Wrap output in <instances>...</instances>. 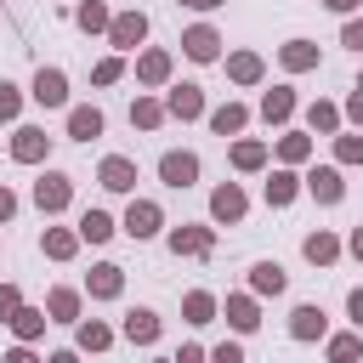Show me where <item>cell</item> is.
I'll return each instance as SVG.
<instances>
[{"label":"cell","mask_w":363,"mask_h":363,"mask_svg":"<svg viewBox=\"0 0 363 363\" xmlns=\"http://www.w3.org/2000/svg\"><path fill=\"white\" fill-rule=\"evenodd\" d=\"M216 318H221V301H216L210 289H187V295H182V323L204 329V323H216Z\"/></svg>","instance_id":"31"},{"label":"cell","mask_w":363,"mask_h":363,"mask_svg":"<svg viewBox=\"0 0 363 363\" xmlns=\"http://www.w3.org/2000/svg\"><path fill=\"white\" fill-rule=\"evenodd\" d=\"M318 62H323L318 40H301V34H295V40H284V45H278V68H284V74H312Z\"/></svg>","instance_id":"19"},{"label":"cell","mask_w":363,"mask_h":363,"mask_svg":"<svg viewBox=\"0 0 363 363\" xmlns=\"http://www.w3.org/2000/svg\"><path fill=\"white\" fill-rule=\"evenodd\" d=\"M272 159H278L284 170H301V164H312V130H284V136L272 142Z\"/></svg>","instance_id":"27"},{"label":"cell","mask_w":363,"mask_h":363,"mask_svg":"<svg viewBox=\"0 0 363 363\" xmlns=\"http://www.w3.org/2000/svg\"><path fill=\"white\" fill-rule=\"evenodd\" d=\"M147 11L142 6H130V11H113V23H108V45L119 51V57H130V51H142V40H147Z\"/></svg>","instance_id":"4"},{"label":"cell","mask_w":363,"mask_h":363,"mask_svg":"<svg viewBox=\"0 0 363 363\" xmlns=\"http://www.w3.org/2000/svg\"><path fill=\"white\" fill-rule=\"evenodd\" d=\"M28 199H34V210L51 221V216H62V210L74 204V176H68V170H40V182H34Z\"/></svg>","instance_id":"1"},{"label":"cell","mask_w":363,"mask_h":363,"mask_svg":"<svg viewBox=\"0 0 363 363\" xmlns=\"http://www.w3.org/2000/svg\"><path fill=\"white\" fill-rule=\"evenodd\" d=\"M244 216H250V193L238 182H216L210 187V221L216 227H238Z\"/></svg>","instance_id":"8"},{"label":"cell","mask_w":363,"mask_h":363,"mask_svg":"<svg viewBox=\"0 0 363 363\" xmlns=\"http://www.w3.org/2000/svg\"><path fill=\"white\" fill-rule=\"evenodd\" d=\"M40 255L45 261H74L79 255V233L74 227H45L40 233Z\"/></svg>","instance_id":"33"},{"label":"cell","mask_w":363,"mask_h":363,"mask_svg":"<svg viewBox=\"0 0 363 363\" xmlns=\"http://www.w3.org/2000/svg\"><path fill=\"white\" fill-rule=\"evenodd\" d=\"M210 363H244V340L233 335V340H221V346H210Z\"/></svg>","instance_id":"44"},{"label":"cell","mask_w":363,"mask_h":363,"mask_svg":"<svg viewBox=\"0 0 363 363\" xmlns=\"http://www.w3.org/2000/svg\"><path fill=\"white\" fill-rule=\"evenodd\" d=\"M340 45H346V51H357V57H363V11H357V17H346V23H340Z\"/></svg>","instance_id":"42"},{"label":"cell","mask_w":363,"mask_h":363,"mask_svg":"<svg viewBox=\"0 0 363 363\" xmlns=\"http://www.w3.org/2000/svg\"><path fill=\"white\" fill-rule=\"evenodd\" d=\"M170 113H164V96H153V91H136V102H130V125L136 130H159Z\"/></svg>","instance_id":"34"},{"label":"cell","mask_w":363,"mask_h":363,"mask_svg":"<svg viewBox=\"0 0 363 363\" xmlns=\"http://www.w3.org/2000/svg\"><path fill=\"white\" fill-rule=\"evenodd\" d=\"M261 199L272 204V210H289L295 199H301V170H267V182H261Z\"/></svg>","instance_id":"21"},{"label":"cell","mask_w":363,"mask_h":363,"mask_svg":"<svg viewBox=\"0 0 363 363\" xmlns=\"http://www.w3.org/2000/svg\"><path fill=\"white\" fill-rule=\"evenodd\" d=\"M199 153L193 147H170V153H159V182L170 187V193H187L193 182H199Z\"/></svg>","instance_id":"7"},{"label":"cell","mask_w":363,"mask_h":363,"mask_svg":"<svg viewBox=\"0 0 363 363\" xmlns=\"http://www.w3.org/2000/svg\"><path fill=\"white\" fill-rule=\"evenodd\" d=\"M45 323H51V318H45V306H28V301H23V306L11 312V323H6V329L17 335V346H34V340L45 335Z\"/></svg>","instance_id":"32"},{"label":"cell","mask_w":363,"mask_h":363,"mask_svg":"<svg viewBox=\"0 0 363 363\" xmlns=\"http://www.w3.org/2000/svg\"><path fill=\"white\" fill-rule=\"evenodd\" d=\"M119 233H125V238H136V244L159 238V233H164V204H159V199H130V204H125V216H119Z\"/></svg>","instance_id":"2"},{"label":"cell","mask_w":363,"mask_h":363,"mask_svg":"<svg viewBox=\"0 0 363 363\" xmlns=\"http://www.w3.org/2000/svg\"><path fill=\"white\" fill-rule=\"evenodd\" d=\"M204 119H210L216 136H244V130H250V102H233V96H227V102H216Z\"/></svg>","instance_id":"25"},{"label":"cell","mask_w":363,"mask_h":363,"mask_svg":"<svg viewBox=\"0 0 363 363\" xmlns=\"http://www.w3.org/2000/svg\"><path fill=\"white\" fill-rule=\"evenodd\" d=\"M74 233H79V244H108V238L119 233V221H113L108 210H96V204H91V210L79 216V227H74Z\"/></svg>","instance_id":"35"},{"label":"cell","mask_w":363,"mask_h":363,"mask_svg":"<svg viewBox=\"0 0 363 363\" xmlns=\"http://www.w3.org/2000/svg\"><path fill=\"white\" fill-rule=\"evenodd\" d=\"M79 289H85L91 301H119V295H125V267H119V261H96Z\"/></svg>","instance_id":"14"},{"label":"cell","mask_w":363,"mask_h":363,"mask_svg":"<svg viewBox=\"0 0 363 363\" xmlns=\"http://www.w3.org/2000/svg\"><path fill=\"white\" fill-rule=\"evenodd\" d=\"M301 193H306V199H318L323 210H329V204H340V199H346V176H340V164H312V170L301 176Z\"/></svg>","instance_id":"10"},{"label":"cell","mask_w":363,"mask_h":363,"mask_svg":"<svg viewBox=\"0 0 363 363\" xmlns=\"http://www.w3.org/2000/svg\"><path fill=\"white\" fill-rule=\"evenodd\" d=\"M28 96H34L40 108H62V113L74 108V102H68V74H62L57 62H40V68H34V79H28Z\"/></svg>","instance_id":"5"},{"label":"cell","mask_w":363,"mask_h":363,"mask_svg":"<svg viewBox=\"0 0 363 363\" xmlns=\"http://www.w3.org/2000/svg\"><path fill=\"white\" fill-rule=\"evenodd\" d=\"M96 182H102L108 193H125V199H136V159H125V153H108V159L96 164Z\"/></svg>","instance_id":"18"},{"label":"cell","mask_w":363,"mask_h":363,"mask_svg":"<svg viewBox=\"0 0 363 363\" xmlns=\"http://www.w3.org/2000/svg\"><path fill=\"white\" fill-rule=\"evenodd\" d=\"M164 113H170V119H182V125L204 119V113H210V102H204V85H193V79H182V85H164Z\"/></svg>","instance_id":"9"},{"label":"cell","mask_w":363,"mask_h":363,"mask_svg":"<svg viewBox=\"0 0 363 363\" xmlns=\"http://www.w3.org/2000/svg\"><path fill=\"white\" fill-rule=\"evenodd\" d=\"M23 306V289L11 284V278H0V323H11V312Z\"/></svg>","instance_id":"41"},{"label":"cell","mask_w":363,"mask_h":363,"mask_svg":"<svg viewBox=\"0 0 363 363\" xmlns=\"http://www.w3.org/2000/svg\"><path fill=\"white\" fill-rule=\"evenodd\" d=\"M227 159H233V170H238V176H255V170H267V159H272V142H261V136H233Z\"/></svg>","instance_id":"17"},{"label":"cell","mask_w":363,"mask_h":363,"mask_svg":"<svg viewBox=\"0 0 363 363\" xmlns=\"http://www.w3.org/2000/svg\"><path fill=\"white\" fill-rule=\"evenodd\" d=\"M170 74H176V62H170V51H164V45H142V51H136V85L164 91V85H170Z\"/></svg>","instance_id":"13"},{"label":"cell","mask_w":363,"mask_h":363,"mask_svg":"<svg viewBox=\"0 0 363 363\" xmlns=\"http://www.w3.org/2000/svg\"><path fill=\"white\" fill-rule=\"evenodd\" d=\"M284 289H289V272H284L278 261H255V267H250V295H255V301H278Z\"/></svg>","instance_id":"28"},{"label":"cell","mask_w":363,"mask_h":363,"mask_svg":"<svg viewBox=\"0 0 363 363\" xmlns=\"http://www.w3.org/2000/svg\"><path fill=\"white\" fill-rule=\"evenodd\" d=\"M221 28L216 23H193V28H182V57L187 62H221Z\"/></svg>","instance_id":"11"},{"label":"cell","mask_w":363,"mask_h":363,"mask_svg":"<svg viewBox=\"0 0 363 363\" xmlns=\"http://www.w3.org/2000/svg\"><path fill=\"white\" fill-rule=\"evenodd\" d=\"M119 335H125L130 346H159V335H164V318H159L153 306H130V312H125V323H119Z\"/></svg>","instance_id":"16"},{"label":"cell","mask_w":363,"mask_h":363,"mask_svg":"<svg viewBox=\"0 0 363 363\" xmlns=\"http://www.w3.org/2000/svg\"><path fill=\"white\" fill-rule=\"evenodd\" d=\"M102 130H108V113H102L96 102H74V108H68V136H74V142H96Z\"/></svg>","instance_id":"26"},{"label":"cell","mask_w":363,"mask_h":363,"mask_svg":"<svg viewBox=\"0 0 363 363\" xmlns=\"http://www.w3.org/2000/svg\"><path fill=\"white\" fill-rule=\"evenodd\" d=\"M119 79H125V57H119V51H108V57L91 68V85H119Z\"/></svg>","instance_id":"39"},{"label":"cell","mask_w":363,"mask_h":363,"mask_svg":"<svg viewBox=\"0 0 363 363\" xmlns=\"http://www.w3.org/2000/svg\"><path fill=\"white\" fill-rule=\"evenodd\" d=\"M164 244H170V255L204 261V255L216 250V227H210V221H182V227H164Z\"/></svg>","instance_id":"3"},{"label":"cell","mask_w":363,"mask_h":363,"mask_svg":"<svg viewBox=\"0 0 363 363\" xmlns=\"http://www.w3.org/2000/svg\"><path fill=\"white\" fill-rule=\"evenodd\" d=\"M0 363H45V357H40L34 346H6V357H0Z\"/></svg>","instance_id":"46"},{"label":"cell","mask_w":363,"mask_h":363,"mask_svg":"<svg viewBox=\"0 0 363 363\" xmlns=\"http://www.w3.org/2000/svg\"><path fill=\"white\" fill-rule=\"evenodd\" d=\"M335 142V164L346 170V164H363V130H340V136H329Z\"/></svg>","instance_id":"38"},{"label":"cell","mask_w":363,"mask_h":363,"mask_svg":"<svg viewBox=\"0 0 363 363\" xmlns=\"http://www.w3.org/2000/svg\"><path fill=\"white\" fill-rule=\"evenodd\" d=\"M45 318H51V323H79V318H85V289L57 284V289L45 295Z\"/></svg>","instance_id":"23"},{"label":"cell","mask_w":363,"mask_h":363,"mask_svg":"<svg viewBox=\"0 0 363 363\" xmlns=\"http://www.w3.org/2000/svg\"><path fill=\"white\" fill-rule=\"evenodd\" d=\"M113 340H119V329H113L108 318H79V323H74V352H79V357H85V352H108Z\"/></svg>","instance_id":"24"},{"label":"cell","mask_w":363,"mask_h":363,"mask_svg":"<svg viewBox=\"0 0 363 363\" xmlns=\"http://www.w3.org/2000/svg\"><path fill=\"white\" fill-rule=\"evenodd\" d=\"M17 204H23V199H17V193H11V187H6V182H0V227H6V221H11V216H17Z\"/></svg>","instance_id":"47"},{"label":"cell","mask_w":363,"mask_h":363,"mask_svg":"<svg viewBox=\"0 0 363 363\" xmlns=\"http://www.w3.org/2000/svg\"><path fill=\"white\" fill-rule=\"evenodd\" d=\"M170 363H210V346H199V340H182V346L170 352Z\"/></svg>","instance_id":"43"},{"label":"cell","mask_w":363,"mask_h":363,"mask_svg":"<svg viewBox=\"0 0 363 363\" xmlns=\"http://www.w3.org/2000/svg\"><path fill=\"white\" fill-rule=\"evenodd\" d=\"M306 130H312V136H340V130H346V119H340V102H329V96H312V102H306Z\"/></svg>","instance_id":"30"},{"label":"cell","mask_w":363,"mask_h":363,"mask_svg":"<svg viewBox=\"0 0 363 363\" xmlns=\"http://www.w3.org/2000/svg\"><path fill=\"white\" fill-rule=\"evenodd\" d=\"M45 363H79V352H74V346H62V352H51Z\"/></svg>","instance_id":"52"},{"label":"cell","mask_w":363,"mask_h":363,"mask_svg":"<svg viewBox=\"0 0 363 363\" xmlns=\"http://www.w3.org/2000/svg\"><path fill=\"white\" fill-rule=\"evenodd\" d=\"M357 6H363V0H323V11H335L340 23H346V17H357Z\"/></svg>","instance_id":"48"},{"label":"cell","mask_w":363,"mask_h":363,"mask_svg":"<svg viewBox=\"0 0 363 363\" xmlns=\"http://www.w3.org/2000/svg\"><path fill=\"white\" fill-rule=\"evenodd\" d=\"M176 6H187V11H221L227 0H176Z\"/></svg>","instance_id":"51"},{"label":"cell","mask_w":363,"mask_h":363,"mask_svg":"<svg viewBox=\"0 0 363 363\" xmlns=\"http://www.w3.org/2000/svg\"><path fill=\"white\" fill-rule=\"evenodd\" d=\"M323 335H329V312H323L318 301H301V306L289 312V340L312 346V340H323Z\"/></svg>","instance_id":"15"},{"label":"cell","mask_w":363,"mask_h":363,"mask_svg":"<svg viewBox=\"0 0 363 363\" xmlns=\"http://www.w3.org/2000/svg\"><path fill=\"white\" fill-rule=\"evenodd\" d=\"M301 255H306L312 267H335V261L346 255V244H340V233H329V227H312V233L301 238Z\"/></svg>","instance_id":"22"},{"label":"cell","mask_w":363,"mask_h":363,"mask_svg":"<svg viewBox=\"0 0 363 363\" xmlns=\"http://www.w3.org/2000/svg\"><path fill=\"white\" fill-rule=\"evenodd\" d=\"M153 363H170V357H153Z\"/></svg>","instance_id":"54"},{"label":"cell","mask_w":363,"mask_h":363,"mask_svg":"<svg viewBox=\"0 0 363 363\" xmlns=\"http://www.w3.org/2000/svg\"><path fill=\"white\" fill-rule=\"evenodd\" d=\"M17 113H23V85L0 79V125H17Z\"/></svg>","instance_id":"40"},{"label":"cell","mask_w":363,"mask_h":363,"mask_svg":"<svg viewBox=\"0 0 363 363\" xmlns=\"http://www.w3.org/2000/svg\"><path fill=\"white\" fill-rule=\"evenodd\" d=\"M352 91H363V74H357V85H352Z\"/></svg>","instance_id":"53"},{"label":"cell","mask_w":363,"mask_h":363,"mask_svg":"<svg viewBox=\"0 0 363 363\" xmlns=\"http://www.w3.org/2000/svg\"><path fill=\"white\" fill-rule=\"evenodd\" d=\"M221 68H227V79H233V85H261V79H267L261 51H227V57H221Z\"/></svg>","instance_id":"29"},{"label":"cell","mask_w":363,"mask_h":363,"mask_svg":"<svg viewBox=\"0 0 363 363\" xmlns=\"http://www.w3.org/2000/svg\"><path fill=\"white\" fill-rule=\"evenodd\" d=\"M346 312H352V323H357V335H363V284L346 295Z\"/></svg>","instance_id":"50"},{"label":"cell","mask_w":363,"mask_h":363,"mask_svg":"<svg viewBox=\"0 0 363 363\" xmlns=\"http://www.w3.org/2000/svg\"><path fill=\"white\" fill-rule=\"evenodd\" d=\"M340 119H352V125L363 130V91H352V96L340 102Z\"/></svg>","instance_id":"45"},{"label":"cell","mask_w":363,"mask_h":363,"mask_svg":"<svg viewBox=\"0 0 363 363\" xmlns=\"http://www.w3.org/2000/svg\"><path fill=\"white\" fill-rule=\"evenodd\" d=\"M295 108H301V102H295V85H272V91L261 96V108H255V113H261V125L284 130V125L295 119Z\"/></svg>","instance_id":"20"},{"label":"cell","mask_w":363,"mask_h":363,"mask_svg":"<svg viewBox=\"0 0 363 363\" xmlns=\"http://www.w3.org/2000/svg\"><path fill=\"white\" fill-rule=\"evenodd\" d=\"M51 142L57 136H45V125H17L11 142H6V153H11V164H45L51 159Z\"/></svg>","instance_id":"6"},{"label":"cell","mask_w":363,"mask_h":363,"mask_svg":"<svg viewBox=\"0 0 363 363\" xmlns=\"http://www.w3.org/2000/svg\"><path fill=\"white\" fill-rule=\"evenodd\" d=\"M340 244H346V255H352V261H363V221H357V227H352Z\"/></svg>","instance_id":"49"},{"label":"cell","mask_w":363,"mask_h":363,"mask_svg":"<svg viewBox=\"0 0 363 363\" xmlns=\"http://www.w3.org/2000/svg\"><path fill=\"white\" fill-rule=\"evenodd\" d=\"M74 23H79L85 34H108L113 11H108V0H79V6H74Z\"/></svg>","instance_id":"37"},{"label":"cell","mask_w":363,"mask_h":363,"mask_svg":"<svg viewBox=\"0 0 363 363\" xmlns=\"http://www.w3.org/2000/svg\"><path fill=\"white\" fill-rule=\"evenodd\" d=\"M221 318H227V329L244 340V335H255V329H261V301H255L250 289H233V295L221 301Z\"/></svg>","instance_id":"12"},{"label":"cell","mask_w":363,"mask_h":363,"mask_svg":"<svg viewBox=\"0 0 363 363\" xmlns=\"http://www.w3.org/2000/svg\"><path fill=\"white\" fill-rule=\"evenodd\" d=\"M323 357H329V363H363V335H357V329L323 335Z\"/></svg>","instance_id":"36"}]
</instances>
